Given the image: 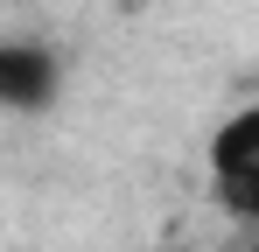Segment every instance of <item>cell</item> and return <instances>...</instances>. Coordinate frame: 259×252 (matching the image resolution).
I'll use <instances>...</instances> for the list:
<instances>
[{
    "label": "cell",
    "instance_id": "cell-1",
    "mask_svg": "<svg viewBox=\"0 0 259 252\" xmlns=\"http://www.w3.org/2000/svg\"><path fill=\"white\" fill-rule=\"evenodd\" d=\"M63 98V56L42 35H0V112L35 119Z\"/></svg>",
    "mask_w": 259,
    "mask_h": 252
},
{
    "label": "cell",
    "instance_id": "cell-2",
    "mask_svg": "<svg viewBox=\"0 0 259 252\" xmlns=\"http://www.w3.org/2000/svg\"><path fill=\"white\" fill-rule=\"evenodd\" d=\"M210 182L231 217H259V105L231 112L210 133Z\"/></svg>",
    "mask_w": 259,
    "mask_h": 252
}]
</instances>
